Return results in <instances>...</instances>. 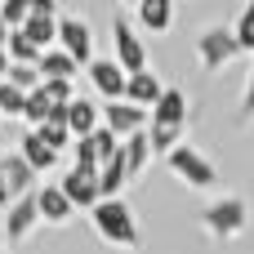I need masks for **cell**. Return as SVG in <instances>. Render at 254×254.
Listing matches in <instances>:
<instances>
[{
  "instance_id": "1",
  "label": "cell",
  "mask_w": 254,
  "mask_h": 254,
  "mask_svg": "<svg viewBox=\"0 0 254 254\" xmlns=\"http://www.w3.org/2000/svg\"><path fill=\"white\" fill-rule=\"evenodd\" d=\"M94 228L107 246H121V250H138V223H134V210L121 201V196H103L94 210Z\"/></svg>"
},
{
  "instance_id": "2",
  "label": "cell",
  "mask_w": 254,
  "mask_h": 254,
  "mask_svg": "<svg viewBox=\"0 0 254 254\" xmlns=\"http://www.w3.org/2000/svg\"><path fill=\"white\" fill-rule=\"evenodd\" d=\"M246 201L241 196H223V201H214V205H205L201 210V223H205V232L210 237H219V241H232V237H241L246 232Z\"/></svg>"
},
{
  "instance_id": "3",
  "label": "cell",
  "mask_w": 254,
  "mask_h": 254,
  "mask_svg": "<svg viewBox=\"0 0 254 254\" xmlns=\"http://www.w3.org/2000/svg\"><path fill=\"white\" fill-rule=\"evenodd\" d=\"M237 54H241V45H237V31L232 27H210V31L196 36V58H201L205 71H223Z\"/></svg>"
},
{
  "instance_id": "4",
  "label": "cell",
  "mask_w": 254,
  "mask_h": 254,
  "mask_svg": "<svg viewBox=\"0 0 254 254\" xmlns=\"http://www.w3.org/2000/svg\"><path fill=\"white\" fill-rule=\"evenodd\" d=\"M165 165H170L188 188H201V192H205V188H219V170H214L196 147H174V152L165 156Z\"/></svg>"
},
{
  "instance_id": "5",
  "label": "cell",
  "mask_w": 254,
  "mask_h": 254,
  "mask_svg": "<svg viewBox=\"0 0 254 254\" xmlns=\"http://www.w3.org/2000/svg\"><path fill=\"white\" fill-rule=\"evenodd\" d=\"M58 188L67 192V201H71L76 210H94V205L103 201V183H98V170H94V165H71Z\"/></svg>"
},
{
  "instance_id": "6",
  "label": "cell",
  "mask_w": 254,
  "mask_h": 254,
  "mask_svg": "<svg viewBox=\"0 0 254 254\" xmlns=\"http://www.w3.org/2000/svg\"><path fill=\"white\" fill-rule=\"evenodd\" d=\"M31 179H36V170H31L18 152H13V156H0V210H9L22 192H31V188H36Z\"/></svg>"
},
{
  "instance_id": "7",
  "label": "cell",
  "mask_w": 254,
  "mask_h": 254,
  "mask_svg": "<svg viewBox=\"0 0 254 254\" xmlns=\"http://www.w3.org/2000/svg\"><path fill=\"white\" fill-rule=\"evenodd\" d=\"M112 45H116V63L134 76V71H143L147 67V49H143V40H138V31L125 22V18H112Z\"/></svg>"
},
{
  "instance_id": "8",
  "label": "cell",
  "mask_w": 254,
  "mask_h": 254,
  "mask_svg": "<svg viewBox=\"0 0 254 254\" xmlns=\"http://www.w3.org/2000/svg\"><path fill=\"white\" fill-rule=\"evenodd\" d=\"M103 125H107L116 138L138 134V129H147V107H138V103H129V98H112V103L103 107Z\"/></svg>"
},
{
  "instance_id": "9",
  "label": "cell",
  "mask_w": 254,
  "mask_h": 254,
  "mask_svg": "<svg viewBox=\"0 0 254 254\" xmlns=\"http://www.w3.org/2000/svg\"><path fill=\"white\" fill-rule=\"evenodd\" d=\"M116 152H121V138H116L107 125H98L94 134H80V138H76V165H94V170H98V165L112 161Z\"/></svg>"
},
{
  "instance_id": "10",
  "label": "cell",
  "mask_w": 254,
  "mask_h": 254,
  "mask_svg": "<svg viewBox=\"0 0 254 254\" xmlns=\"http://www.w3.org/2000/svg\"><path fill=\"white\" fill-rule=\"evenodd\" d=\"M58 49H67L80 67H89V58H94V31L80 18H58Z\"/></svg>"
},
{
  "instance_id": "11",
  "label": "cell",
  "mask_w": 254,
  "mask_h": 254,
  "mask_svg": "<svg viewBox=\"0 0 254 254\" xmlns=\"http://www.w3.org/2000/svg\"><path fill=\"white\" fill-rule=\"evenodd\" d=\"M125 80L129 71L116 63V58H89V85L112 103V98H125Z\"/></svg>"
},
{
  "instance_id": "12",
  "label": "cell",
  "mask_w": 254,
  "mask_h": 254,
  "mask_svg": "<svg viewBox=\"0 0 254 254\" xmlns=\"http://www.w3.org/2000/svg\"><path fill=\"white\" fill-rule=\"evenodd\" d=\"M36 219H40V201H36V188L31 192H22L9 210H4V237H31V228H36Z\"/></svg>"
},
{
  "instance_id": "13",
  "label": "cell",
  "mask_w": 254,
  "mask_h": 254,
  "mask_svg": "<svg viewBox=\"0 0 254 254\" xmlns=\"http://www.w3.org/2000/svg\"><path fill=\"white\" fill-rule=\"evenodd\" d=\"M67 125H71V134H76V138H80V134H94V129L103 125V112H98V103L76 94V98L67 103Z\"/></svg>"
},
{
  "instance_id": "14",
  "label": "cell",
  "mask_w": 254,
  "mask_h": 254,
  "mask_svg": "<svg viewBox=\"0 0 254 254\" xmlns=\"http://www.w3.org/2000/svg\"><path fill=\"white\" fill-rule=\"evenodd\" d=\"M18 156H22L31 170H54V165H58V152H54L36 129H27V134L18 138Z\"/></svg>"
},
{
  "instance_id": "15",
  "label": "cell",
  "mask_w": 254,
  "mask_h": 254,
  "mask_svg": "<svg viewBox=\"0 0 254 254\" xmlns=\"http://www.w3.org/2000/svg\"><path fill=\"white\" fill-rule=\"evenodd\" d=\"M161 94H165V85H161L147 67H143V71H134V76L125 80V98H129V103H138V107H156V98H161Z\"/></svg>"
},
{
  "instance_id": "16",
  "label": "cell",
  "mask_w": 254,
  "mask_h": 254,
  "mask_svg": "<svg viewBox=\"0 0 254 254\" xmlns=\"http://www.w3.org/2000/svg\"><path fill=\"white\" fill-rule=\"evenodd\" d=\"M152 121L183 129V121H188V94H183V89H165V94L156 98V107H152Z\"/></svg>"
},
{
  "instance_id": "17",
  "label": "cell",
  "mask_w": 254,
  "mask_h": 254,
  "mask_svg": "<svg viewBox=\"0 0 254 254\" xmlns=\"http://www.w3.org/2000/svg\"><path fill=\"white\" fill-rule=\"evenodd\" d=\"M121 156H125V170H129V179H138V174L147 170V156H152L147 129H138V134H125V138H121Z\"/></svg>"
},
{
  "instance_id": "18",
  "label": "cell",
  "mask_w": 254,
  "mask_h": 254,
  "mask_svg": "<svg viewBox=\"0 0 254 254\" xmlns=\"http://www.w3.org/2000/svg\"><path fill=\"white\" fill-rule=\"evenodd\" d=\"M36 201H40V219H49V223H67L76 214V205L67 201L63 188H36Z\"/></svg>"
},
{
  "instance_id": "19",
  "label": "cell",
  "mask_w": 254,
  "mask_h": 254,
  "mask_svg": "<svg viewBox=\"0 0 254 254\" xmlns=\"http://www.w3.org/2000/svg\"><path fill=\"white\" fill-rule=\"evenodd\" d=\"M36 67H40V76H45V80H71V76L80 71V63H76L67 49H45Z\"/></svg>"
},
{
  "instance_id": "20",
  "label": "cell",
  "mask_w": 254,
  "mask_h": 254,
  "mask_svg": "<svg viewBox=\"0 0 254 254\" xmlns=\"http://www.w3.org/2000/svg\"><path fill=\"white\" fill-rule=\"evenodd\" d=\"M138 22L147 31H170L174 27V0H138Z\"/></svg>"
},
{
  "instance_id": "21",
  "label": "cell",
  "mask_w": 254,
  "mask_h": 254,
  "mask_svg": "<svg viewBox=\"0 0 254 254\" xmlns=\"http://www.w3.org/2000/svg\"><path fill=\"white\" fill-rule=\"evenodd\" d=\"M31 13H54V0H0V18L9 27H22Z\"/></svg>"
},
{
  "instance_id": "22",
  "label": "cell",
  "mask_w": 254,
  "mask_h": 254,
  "mask_svg": "<svg viewBox=\"0 0 254 254\" xmlns=\"http://www.w3.org/2000/svg\"><path fill=\"white\" fill-rule=\"evenodd\" d=\"M18 31H27L40 49H54V40H58V18H54V13H31Z\"/></svg>"
},
{
  "instance_id": "23",
  "label": "cell",
  "mask_w": 254,
  "mask_h": 254,
  "mask_svg": "<svg viewBox=\"0 0 254 254\" xmlns=\"http://www.w3.org/2000/svg\"><path fill=\"white\" fill-rule=\"evenodd\" d=\"M98 183H103V196H121V188L129 183V170H125V156L121 152L98 165Z\"/></svg>"
},
{
  "instance_id": "24",
  "label": "cell",
  "mask_w": 254,
  "mask_h": 254,
  "mask_svg": "<svg viewBox=\"0 0 254 254\" xmlns=\"http://www.w3.org/2000/svg\"><path fill=\"white\" fill-rule=\"evenodd\" d=\"M4 54H9L13 63H40V54H45V49H40L27 31H18V27H13V31H9V40H4Z\"/></svg>"
},
{
  "instance_id": "25",
  "label": "cell",
  "mask_w": 254,
  "mask_h": 254,
  "mask_svg": "<svg viewBox=\"0 0 254 254\" xmlns=\"http://www.w3.org/2000/svg\"><path fill=\"white\" fill-rule=\"evenodd\" d=\"M179 134H183L179 125H156V121H152V125H147V143H152V156H170V152L179 147Z\"/></svg>"
},
{
  "instance_id": "26",
  "label": "cell",
  "mask_w": 254,
  "mask_h": 254,
  "mask_svg": "<svg viewBox=\"0 0 254 254\" xmlns=\"http://www.w3.org/2000/svg\"><path fill=\"white\" fill-rule=\"evenodd\" d=\"M49 112H54V103H49V94H45V89L36 85V89L27 94V107H22L27 125H31V129H36V125H45V121H49Z\"/></svg>"
},
{
  "instance_id": "27",
  "label": "cell",
  "mask_w": 254,
  "mask_h": 254,
  "mask_svg": "<svg viewBox=\"0 0 254 254\" xmlns=\"http://www.w3.org/2000/svg\"><path fill=\"white\" fill-rule=\"evenodd\" d=\"M4 80L31 94V89H36V85H40L45 76H40V67H36V63H9V76H4Z\"/></svg>"
},
{
  "instance_id": "28",
  "label": "cell",
  "mask_w": 254,
  "mask_h": 254,
  "mask_svg": "<svg viewBox=\"0 0 254 254\" xmlns=\"http://www.w3.org/2000/svg\"><path fill=\"white\" fill-rule=\"evenodd\" d=\"M22 107H27V89L0 80V116H22Z\"/></svg>"
},
{
  "instance_id": "29",
  "label": "cell",
  "mask_w": 254,
  "mask_h": 254,
  "mask_svg": "<svg viewBox=\"0 0 254 254\" xmlns=\"http://www.w3.org/2000/svg\"><path fill=\"white\" fill-rule=\"evenodd\" d=\"M232 31H237V45H241L246 54H254V0L241 9V18H237V27H232Z\"/></svg>"
},
{
  "instance_id": "30",
  "label": "cell",
  "mask_w": 254,
  "mask_h": 254,
  "mask_svg": "<svg viewBox=\"0 0 254 254\" xmlns=\"http://www.w3.org/2000/svg\"><path fill=\"white\" fill-rule=\"evenodd\" d=\"M40 89L49 94V103H54V107H67V103L76 98V94H71V80H40Z\"/></svg>"
},
{
  "instance_id": "31",
  "label": "cell",
  "mask_w": 254,
  "mask_h": 254,
  "mask_svg": "<svg viewBox=\"0 0 254 254\" xmlns=\"http://www.w3.org/2000/svg\"><path fill=\"white\" fill-rule=\"evenodd\" d=\"M241 112L254 116V71H250V85H246V103H241Z\"/></svg>"
},
{
  "instance_id": "32",
  "label": "cell",
  "mask_w": 254,
  "mask_h": 254,
  "mask_svg": "<svg viewBox=\"0 0 254 254\" xmlns=\"http://www.w3.org/2000/svg\"><path fill=\"white\" fill-rule=\"evenodd\" d=\"M9 63H13V58H9V54H4V49H0V80H4V76H9Z\"/></svg>"
},
{
  "instance_id": "33",
  "label": "cell",
  "mask_w": 254,
  "mask_h": 254,
  "mask_svg": "<svg viewBox=\"0 0 254 254\" xmlns=\"http://www.w3.org/2000/svg\"><path fill=\"white\" fill-rule=\"evenodd\" d=\"M9 31H13V27H9V22L0 18V49H4V40H9Z\"/></svg>"
},
{
  "instance_id": "34",
  "label": "cell",
  "mask_w": 254,
  "mask_h": 254,
  "mask_svg": "<svg viewBox=\"0 0 254 254\" xmlns=\"http://www.w3.org/2000/svg\"><path fill=\"white\" fill-rule=\"evenodd\" d=\"M125 4H138V0H125Z\"/></svg>"
},
{
  "instance_id": "35",
  "label": "cell",
  "mask_w": 254,
  "mask_h": 254,
  "mask_svg": "<svg viewBox=\"0 0 254 254\" xmlns=\"http://www.w3.org/2000/svg\"><path fill=\"white\" fill-rule=\"evenodd\" d=\"M0 254H4V250H0Z\"/></svg>"
}]
</instances>
